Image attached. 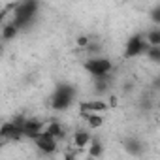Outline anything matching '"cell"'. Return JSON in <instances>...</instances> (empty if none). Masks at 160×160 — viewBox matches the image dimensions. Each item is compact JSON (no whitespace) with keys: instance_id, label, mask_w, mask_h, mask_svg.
<instances>
[{"instance_id":"6da1fadb","label":"cell","mask_w":160,"mask_h":160,"mask_svg":"<svg viewBox=\"0 0 160 160\" xmlns=\"http://www.w3.org/2000/svg\"><path fill=\"white\" fill-rule=\"evenodd\" d=\"M38 12V2H17L15 10H13V25L21 30L25 27H28Z\"/></svg>"},{"instance_id":"7a4b0ae2","label":"cell","mask_w":160,"mask_h":160,"mask_svg":"<svg viewBox=\"0 0 160 160\" xmlns=\"http://www.w3.org/2000/svg\"><path fill=\"white\" fill-rule=\"evenodd\" d=\"M72 100H73V89L70 85H58L57 91L53 92L51 108L57 109V111H64L66 108H70Z\"/></svg>"},{"instance_id":"3957f363","label":"cell","mask_w":160,"mask_h":160,"mask_svg":"<svg viewBox=\"0 0 160 160\" xmlns=\"http://www.w3.org/2000/svg\"><path fill=\"white\" fill-rule=\"evenodd\" d=\"M85 70L92 77L109 75V72H111V60L106 58V57H94V58H91V60L85 62Z\"/></svg>"},{"instance_id":"277c9868","label":"cell","mask_w":160,"mask_h":160,"mask_svg":"<svg viewBox=\"0 0 160 160\" xmlns=\"http://www.w3.org/2000/svg\"><path fill=\"white\" fill-rule=\"evenodd\" d=\"M147 43H145V38L141 36V34H136V36H132L128 42H126V45H124V58H134V57H139V55H143L145 51H147Z\"/></svg>"},{"instance_id":"5b68a950","label":"cell","mask_w":160,"mask_h":160,"mask_svg":"<svg viewBox=\"0 0 160 160\" xmlns=\"http://www.w3.org/2000/svg\"><path fill=\"white\" fill-rule=\"evenodd\" d=\"M34 141H36V147H38L43 154H53V152H57V147H58V145H57V139H53V138L47 136L45 132H40Z\"/></svg>"},{"instance_id":"8992f818","label":"cell","mask_w":160,"mask_h":160,"mask_svg":"<svg viewBox=\"0 0 160 160\" xmlns=\"http://www.w3.org/2000/svg\"><path fill=\"white\" fill-rule=\"evenodd\" d=\"M81 115H87V113H104L108 109V102L104 100H91V102H83L81 104Z\"/></svg>"},{"instance_id":"52a82bcc","label":"cell","mask_w":160,"mask_h":160,"mask_svg":"<svg viewBox=\"0 0 160 160\" xmlns=\"http://www.w3.org/2000/svg\"><path fill=\"white\" fill-rule=\"evenodd\" d=\"M91 139H92V136H91L87 130H77V132L73 134V138H72L75 149H85V147L91 143Z\"/></svg>"},{"instance_id":"ba28073f","label":"cell","mask_w":160,"mask_h":160,"mask_svg":"<svg viewBox=\"0 0 160 160\" xmlns=\"http://www.w3.org/2000/svg\"><path fill=\"white\" fill-rule=\"evenodd\" d=\"M42 132H45L47 136H51L53 139H62L64 136H66V132H64V128L60 126V122H57V121H53V122H49Z\"/></svg>"},{"instance_id":"9c48e42d","label":"cell","mask_w":160,"mask_h":160,"mask_svg":"<svg viewBox=\"0 0 160 160\" xmlns=\"http://www.w3.org/2000/svg\"><path fill=\"white\" fill-rule=\"evenodd\" d=\"M17 32H19V28L13 25V21L12 23H6L2 28H0V36H2V40H13L17 36Z\"/></svg>"},{"instance_id":"30bf717a","label":"cell","mask_w":160,"mask_h":160,"mask_svg":"<svg viewBox=\"0 0 160 160\" xmlns=\"http://www.w3.org/2000/svg\"><path fill=\"white\" fill-rule=\"evenodd\" d=\"M145 43L149 47H160V30H149L145 36Z\"/></svg>"},{"instance_id":"8fae6325","label":"cell","mask_w":160,"mask_h":160,"mask_svg":"<svg viewBox=\"0 0 160 160\" xmlns=\"http://www.w3.org/2000/svg\"><path fill=\"white\" fill-rule=\"evenodd\" d=\"M83 117H85V121H87V124H89L91 128H100V126L104 124V117L98 115V113H87V115H83Z\"/></svg>"},{"instance_id":"7c38bea8","label":"cell","mask_w":160,"mask_h":160,"mask_svg":"<svg viewBox=\"0 0 160 160\" xmlns=\"http://www.w3.org/2000/svg\"><path fill=\"white\" fill-rule=\"evenodd\" d=\"M89 145H91V147H89V156H91V158H98V156L104 154V145H102L98 139H91Z\"/></svg>"},{"instance_id":"4fadbf2b","label":"cell","mask_w":160,"mask_h":160,"mask_svg":"<svg viewBox=\"0 0 160 160\" xmlns=\"http://www.w3.org/2000/svg\"><path fill=\"white\" fill-rule=\"evenodd\" d=\"M145 55L151 62H158L160 60V47H147Z\"/></svg>"},{"instance_id":"5bb4252c","label":"cell","mask_w":160,"mask_h":160,"mask_svg":"<svg viewBox=\"0 0 160 160\" xmlns=\"http://www.w3.org/2000/svg\"><path fill=\"white\" fill-rule=\"evenodd\" d=\"M91 43V40H89V36H79L77 38V47H81V49H87V45Z\"/></svg>"},{"instance_id":"9a60e30c","label":"cell","mask_w":160,"mask_h":160,"mask_svg":"<svg viewBox=\"0 0 160 160\" xmlns=\"http://www.w3.org/2000/svg\"><path fill=\"white\" fill-rule=\"evenodd\" d=\"M4 17H6V12H0V27H2V21H4Z\"/></svg>"},{"instance_id":"2e32d148","label":"cell","mask_w":160,"mask_h":160,"mask_svg":"<svg viewBox=\"0 0 160 160\" xmlns=\"http://www.w3.org/2000/svg\"><path fill=\"white\" fill-rule=\"evenodd\" d=\"M85 160H94V158H91V156H89V158H85Z\"/></svg>"}]
</instances>
